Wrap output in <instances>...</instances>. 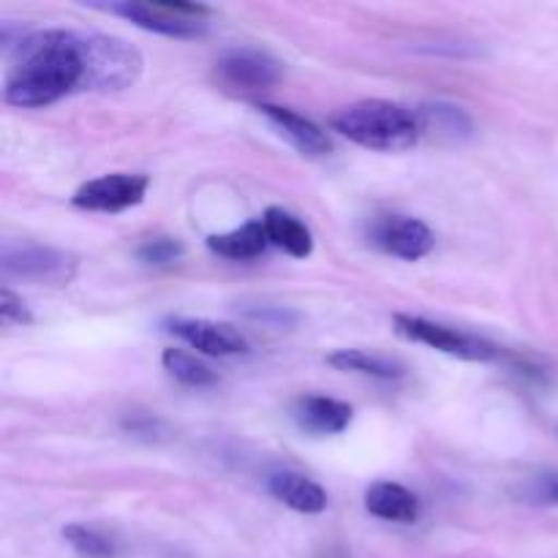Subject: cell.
<instances>
[{"label": "cell", "mask_w": 558, "mask_h": 558, "mask_svg": "<svg viewBox=\"0 0 558 558\" xmlns=\"http://www.w3.org/2000/svg\"><path fill=\"white\" fill-rule=\"evenodd\" d=\"M332 131L354 145L376 153H407L423 134L420 114L385 98H365L343 107L330 118Z\"/></svg>", "instance_id": "cell-2"}, {"label": "cell", "mask_w": 558, "mask_h": 558, "mask_svg": "<svg viewBox=\"0 0 558 558\" xmlns=\"http://www.w3.org/2000/svg\"><path fill=\"white\" fill-rule=\"evenodd\" d=\"M216 76L227 90L238 96L270 90L281 80V63L272 54L254 47H234L223 52L216 63Z\"/></svg>", "instance_id": "cell-6"}, {"label": "cell", "mask_w": 558, "mask_h": 558, "mask_svg": "<svg viewBox=\"0 0 558 558\" xmlns=\"http://www.w3.org/2000/svg\"><path fill=\"white\" fill-rule=\"evenodd\" d=\"M374 243L398 259L417 262L434 251V232L425 221L412 216H387L374 223Z\"/></svg>", "instance_id": "cell-9"}, {"label": "cell", "mask_w": 558, "mask_h": 558, "mask_svg": "<svg viewBox=\"0 0 558 558\" xmlns=\"http://www.w3.org/2000/svg\"><path fill=\"white\" fill-rule=\"evenodd\" d=\"M0 316L5 325H33V314L9 287L0 289Z\"/></svg>", "instance_id": "cell-22"}, {"label": "cell", "mask_w": 558, "mask_h": 558, "mask_svg": "<svg viewBox=\"0 0 558 558\" xmlns=\"http://www.w3.org/2000/svg\"><path fill=\"white\" fill-rule=\"evenodd\" d=\"M267 245H270V238H267V229L262 221L243 223V227L232 229V232L207 238V248H210L213 254L234 262L256 259V256L265 254Z\"/></svg>", "instance_id": "cell-16"}, {"label": "cell", "mask_w": 558, "mask_h": 558, "mask_svg": "<svg viewBox=\"0 0 558 558\" xmlns=\"http://www.w3.org/2000/svg\"><path fill=\"white\" fill-rule=\"evenodd\" d=\"M136 256H140L145 265H172V262H178L180 256H183V243H178V240L172 238L147 240V243H142L140 248H136Z\"/></svg>", "instance_id": "cell-21"}, {"label": "cell", "mask_w": 558, "mask_h": 558, "mask_svg": "<svg viewBox=\"0 0 558 558\" xmlns=\"http://www.w3.org/2000/svg\"><path fill=\"white\" fill-rule=\"evenodd\" d=\"M163 368L169 371V376H174L178 381L189 387H207V385H216V374L207 368L205 363L194 357V354L183 352V349H167L161 357Z\"/></svg>", "instance_id": "cell-18"}, {"label": "cell", "mask_w": 558, "mask_h": 558, "mask_svg": "<svg viewBox=\"0 0 558 558\" xmlns=\"http://www.w3.org/2000/svg\"><path fill=\"white\" fill-rule=\"evenodd\" d=\"M420 123H425L428 129H436L439 134H450V136H466L469 131H472V120H469L458 107H447V104L425 107Z\"/></svg>", "instance_id": "cell-20"}, {"label": "cell", "mask_w": 558, "mask_h": 558, "mask_svg": "<svg viewBox=\"0 0 558 558\" xmlns=\"http://www.w3.org/2000/svg\"><path fill=\"white\" fill-rule=\"evenodd\" d=\"M262 223H265L270 243L278 245L283 254L294 256V259H308L314 254V234H311V229L298 216L283 210V207H270L265 218H262Z\"/></svg>", "instance_id": "cell-15"}, {"label": "cell", "mask_w": 558, "mask_h": 558, "mask_svg": "<svg viewBox=\"0 0 558 558\" xmlns=\"http://www.w3.org/2000/svg\"><path fill=\"white\" fill-rule=\"evenodd\" d=\"M294 420L303 430L316 436H336L349 428L354 409L338 398L327 396H303L294 403Z\"/></svg>", "instance_id": "cell-12"}, {"label": "cell", "mask_w": 558, "mask_h": 558, "mask_svg": "<svg viewBox=\"0 0 558 558\" xmlns=\"http://www.w3.org/2000/svg\"><path fill=\"white\" fill-rule=\"evenodd\" d=\"M272 499L287 505L289 510L303 512V515H319L327 510V494L319 483L303 477L298 472H278L267 480Z\"/></svg>", "instance_id": "cell-13"}, {"label": "cell", "mask_w": 558, "mask_h": 558, "mask_svg": "<svg viewBox=\"0 0 558 558\" xmlns=\"http://www.w3.org/2000/svg\"><path fill=\"white\" fill-rule=\"evenodd\" d=\"M169 330L189 343L191 349L210 357H232V354L248 352V341L238 327L227 325V322L213 319H174Z\"/></svg>", "instance_id": "cell-10"}, {"label": "cell", "mask_w": 558, "mask_h": 558, "mask_svg": "<svg viewBox=\"0 0 558 558\" xmlns=\"http://www.w3.org/2000/svg\"><path fill=\"white\" fill-rule=\"evenodd\" d=\"M392 325H396L398 336H403L407 341L425 343V347L450 354V357L469 360V363H488V360L496 357L494 343L466 336V332L450 330V327L436 325V322L423 319V316L396 314L392 316Z\"/></svg>", "instance_id": "cell-5"}, {"label": "cell", "mask_w": 558, "mask_h": 558, "mask_svg": "<svg viewBox=\"0 0 558 558\" xmlns=\"http://www.w3.org/2000/svg\"><path fill=\"white\" fill-rule=\"evenodd\" d=\"M63 539L85 558H112L114 548L104 534H98L96 529H87L82 523H69L63 529Z\"/></svg>", "instance_id": "cell-19"}, {"label": "cell", "mask_w": 558, "mask_h": 558, "mask_svg": "<svg viewBox=\"0 0 558 558\" xmlns=\"http://www.w3.org/2000/svg\"><path fill=\"white\" fill-rule=\"evenodd\" d=\"M365 510L390 523H414L420 518V499L398 483H374L365 490Z\"/></svg>", "instance_id": "cell-14"}, {"label": "cell", "mask_w": 558, "mask_h": 558, "mask_svg": "<svg viewBox=\"0 0 558 558\" xmlns=\"http://www.w3.org/2000/svg\"><path fill=\"white\" fill-rule=\"evenodd\" d=\"M3 276L25 278V281L49 283V287H65L76 272V259L65 251L49 248V245H5Z\"/></svg>", "instance_id": "cell-7"}, {"label": "cell", "mask_w": 558, "mask_h": 558, "mask_svg": "<svg viewBox=\"0 0 558 558\" xmlns=\"http://www.w3.org/2000/svg\"><path fill=\"white\" fill-rule=\"evenodd\" d=\"M150 178L147 174H104V178L87 180L71 196L76 207L90 213H123L145 202Z\"/></svg>", "instance_id": "cell-8"}, {"label": "cell", "mask_w": 558, "mask_h": 558, "mask_svg": "<svg viewBox=\"0 0 558 558\" xmlns=\"http://www.w3.org/2000/svg\"><path fill=\"white\" fill-rule=\"evenodd\" d=\"M87 60L85 87L93 90H123L142 74V54L129 41L107 33H82Z\"/></svg>", "instance_id": "cell-3"}, {"label": "cell", "mask_w": 558, "mask_h": 558, "mask_svg": "<svg viewBox=\"0 0 558 558\" xmlns=\"http://www.w3.org/2000/svg\"><path fill=\"white\" fill-rule=\"evenodd\" d=\"M112 14L125 16L136 27L150 33H161L169 38H199L207 33V16L210 9L199 3H125L104 5Z\"/></svg>", "instance_id": "cell-4"}, {"label": "cell", "mask_w": 558, "mask_h": 558, "mask_svg": "<svg viewBox=\"0 0 558 558\" xmlns=\"http://www.w3.org/2000/svg\"><path fill=\"white\" fill-rule=\"evenodd\" d=\"M87 82V60L82 33L36 31L16 44L5 74L3 98L11 107L38 109L80 90Z\"/></svg>", "instance_id": "cell-1"}, {"label": "cell", "mask_w": 558, "mask_h": 558, "mask_svg": "<svg viewBox=\"0 0 558 558\" xmlns=\"http://www.w3.org/2000/svg\"><path fill=\"white\" fill-rule=\"evenodd\" d=\"M548 496H550V499H554V501H556V505H558V480H556V483H554V485H550Z\"/></svg>", "instance_id": "cell-23"}, {"label": "cell", "mask_w": 558, "mask_h": 558, "mask_svg": "<svg viewBox=\"0 0 558 558\" xmlns=\"http://www.w3.org/2000/svg\"><path fill=\"white\" fill-rule=\"evenodd\" d=\"M327 363L336 371L374 376V379H398V376H403V368L398 363L376 357V354L360 352V349H338V352H332L330 357H327Z\"/></svg>", "instance_id": "cell-17"}, {"label": "cell", "mask_w": 558, "mask_h": 558, "mask_svg": "<svg viewBox=\"0 0 558 558\" xmlns=\"http://www.w3.org/2000/svg\"><path fill=\"white\" fill-rule=\"evenodd\" d=\"M256 109H259V112L265 114V118L270 120V123L276 125V129L281 131V134L287 136V140L292 142L300 153H303V156L322 158V156H330L332 153L330 136H327L325 131L314 123V120L303 118V114L292 112V109H287V107H278V104L262 101V104H256Z\"/></svg>", "instance_id": "cell-11"}]
</instances>
